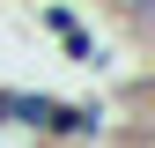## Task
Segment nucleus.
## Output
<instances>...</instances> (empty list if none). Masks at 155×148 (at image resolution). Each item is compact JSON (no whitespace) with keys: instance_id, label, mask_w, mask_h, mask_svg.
Here are the masks:
<instances>
[{"instance_id":"obj_1","label":"nucleus","mask_w":155,"mask_h":148,"mask_svg":"<svg viewBox=\"0 0 155 148\" xmlns=\"http://www.w3.org/2000/svg\"><path fill=\"white\" fill-rule=\"evenodd\" d=\"M37 22H45L52 37H59V45H67V52H74L81 67H104V52H96V37L81 30V15H74L67 0H45V8H37Z\"/></svg>"},{"instance_id":"obj_2","label":"nucleus","mask_w":155,"mask_h":148,"mask_svg":"<svg viewBox=\"0 0 155 148\" xmlns=\"http://www.w3.org/2000/svg\"><path fill=\"white\" fill-rule=\"evenodd\" d=\"M118 8H126V22H133V30H148V15H155V0H118Z\"/></svg>"}]
</instances>
